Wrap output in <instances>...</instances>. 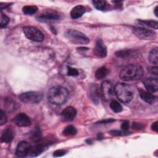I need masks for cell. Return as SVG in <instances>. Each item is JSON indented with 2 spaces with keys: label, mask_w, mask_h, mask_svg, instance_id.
Here are the masks:
<instances>
[{
  "label": "cell",
  "mask_w": 158,
  "mask_h": 158,
  "mask_svg": "<svg viewBox=\"0 0 158 158\" xmlns=\"http://www.w3.org/2000/svg\"><path fill=\"white\" fill-rule=\"evenodd\" d=\"M77 115L76 109L72 107L69 106L65 108L61 112V118L64 122H69L72 120Z\"/></svg>",
  "instance_id": "obj_13"
},
{
  "label": "cell",
  "mask_w": 158,
  "mask_h": 158,
  "mask_svg": "<svg viewBox=\"0 0 158 158\" xmlns=\"http://www.w3.org/2000/svg\"><path fill=\"white\" fill-rule=\"evenodd\" d=\"M30 144L27 141H21L19 143L16 148L15 154L19 157H25L28 155L30 149Z\"/></svg>",
  "instance_id": "obj_11"
},
{
  "label": "cell",
  "mask_w": 158,
  "mask_h": 158,
  "mask_svg": "<svg viewBox=\"0 0 158 158\" xmlns=\"http://www.w3.org/2000/svg\"><path fill=\"white\" fill-rule=\"evenodd\" d=\"M14 138V130L8 127L3 130L1 136V140L2 143H9L11 142Z\"/></svg>",
  "instance_id": "obj_18"
},
{
  "label": "cell",
  "mask_w": 158,
  "mask_h": 158,
  "mask_svg": "<svg viewBox=\"0 0 158 158\" xmlns=\"http://www.w3.org/2000/svg\"><path fill=\"white\" fill-rule=\"evenodd\" d=\"M129 126H130V124H129V121L128 120H124L122 124H121V128L122 130H124V131H128V128H129Z\"/></svg>",
  "instance_id": "obj_34"
},
{
  "label": "cell",
  "mask_w": 158,
  "mask_h": 158,
  "mask_svg": "<svg viewBox=\"0 0 158 158\" xmlns=\"http://www.w3.org/2000/svg\"><path fill=\"white\" fill-rule=\"evenodd\" d=\"M143 83L147 89L148 91L150 93H155L158 89V80L157 78L149 77L144 79Z\"/></svg>",
  "instance_id": "obj_12"
},
{
  "label": "cell",
  "mask_w": 158,
  "mask_h": 158,
  "mask_svg": "<svg viewBox=\"0 0 158 158\" xmlns=\"http://www.w3.org/2000/svg\"><path fill=\"white\" fill-rule=\"evenodd\" d=\"M7 122V117L5 114V112L1 109V120H0V123L1 125H3L5 123Z\"/></svg>",
  "instance_id": "obj_33"
},
{
  "label": "cell",
  "mask_w": 158,
  "mask_h": 158,
  "mask_svg": "<svg viewBox=\"0 0 158 158\" xmlns=\"http://www.w3.org/2000/svg\"><path fill=\"white\" fill-rule=\"evenodd\" d=\"M157 48H155L152 49H151V51H150L149 56H148V59L149 60V62L152 64H155L156 65H157V64H158V57H157V55H158V51H157Z\"/></svg>",
  "instance_id": "obj_22"
},
{
  "label": "cell",
  "mask_w": 158,
  "mask_h": 158,
  "mask_svg": "<svg viewBox=\"0 0 158 158\" xmlns=\"http://www.w3.org/2000/svg\"><path fill=\"white\" fill-rule=\"evenodd\" d=\"M13 121L19 127H28L31 124L30 118L24 113L17 114L14 118Z\"/></svg>",
  "instance_id": "obj_14"
},
{
  "label": "cell",
  "mask_w": 158,
  "mask_h": 158,
  "mask_svg": "<svg viewBox=\"0 0 158 158\" xmlns=\"http://www.w3.org/2000/svg\"><path fill=\"white\" fill-rule=\"evenodd\" d=\"M86 9L83 6L78 5L75 6L70 12V16L73 19H77L81 17L85 12Z\"/></svg>",
  "instance_id": "obj_19"
},
{
  "label": "cell",
  "mask_w": 158,
  "mask_h": 158,
  "mask_svg": "<svg viewBox=\"0 0 158 158\" xmlns=\"http://www.w3.org/2000/svg\"><path fill=\"white\" fill-rule=\"evenodd\" d=\"M132 31L134 35L141 40H153L156 39L157 36V34L155 31L144 27H133Z\"/></svg>",
  "instance_id": "obj_7"
},
{
  "label": "cell",
  "mask_w": 158,
  "mask_h": 158,
  "mask_svg": "<svg viewBox=\"0 0 158 158\" xmlns=\"http://www.w3.org/2000/svg\"><path fill=\"white\" fill-rule=\"evenodd\" d=\"M115 120L112 119V118H107V119H105V120H102L99 121L98 123L99 124H106V123H112L113 122H114Z\"/></svg>",
  "instance_id": "obj_37"
},
{
  "label": "cell",
  "mask_w": 158,
  "mask_h": 158,
  "mask_svg": "<svg viewBox=\"0 0 158 158\" xmlns=\"http://www.w3.org/2000/svg\"><path fill=\"white\" fill-rule=\"evenodd\" d=\"M9 22V18L2 12L1 13V22H0V27L1 28L6 27Z\"/></svg>",
  "instance_id": "obj_29"
},
{
  "label": "cell",
  "mask_w": 158,
  "mask_h": 158,
  "mask_svg": "<svg viewBox=\"0 0 158 158\" xmlns=\"http://www.w3.org/2000/svg\"><path fill=\"white\" fill-rule=\"evenodd\" d=\"M114 89L115 94L121 102L128 103L132 100L134 91L130 85L123 83H117Z\"/></svg>",
  "instance_id": "obj_3"
},
{
  "label": "cell",
  "mask_w": 158,
  "mask_h": 158,
  "mask_svg": "<svg viewBox=\"0 0 158 158\" xmlns=\"http://www.w3.org/2000/svg\"><path fill=\"white\" fill-rule=\"evenodd\" d=\"M151 128L153 131H155L156 132L157 131V122L152 123V124L151 125Z\"/></svg>",
  "instance_id": "obj_38"
},
{
  "label": "cell",
  "mask_w": 158,
  "mask_h": 158,
  "mask_svg": "<svg viewBox=\"0 0 158 158\" xmlns=\"http://www.w3.org/2000/svg\"><path fill=\"white\" fill-rule=\"evenodd\" d=\"M108 74V69L103 66L96 70L95 72V77L98 80H101L104 78Z\"/></svg>",
  "instance_id": "obj_23"
},
{
  "label": "cell",
  "mask_w": 158,
  "mask_h": 158,
  "mask_svg": "<svg viewBox=\"0 0 158 158\" xmlns=\"http://www.w3.org/2000/svg\"><path fill=\"white\" fill-rule=\"evenodd\" d=\"M62 19L59 12L53 10H48L43 12L36 17V19L41 22H56Z\"/></svg>",
  "instance_id": "obj_8"
},
{
  "label": "cell",
  "mask_w": 158,
  "mask_h": 158,
  "mask_svg": "<svg viewBox=\"0 0 158 158\" xmlns=\"http://www.w3.org/2000/svg\"><path fill=\"white\" fill-rule=\"evenodd\" d=\"M136 52L135 50L132 49H122L117 51L115 53V55L118 57L122 59H126L133 57V56L136 55Z\"/></svg>",
  "instance_id": "obj_20"
},
{
  "label": "cell",
  "mask_w": 158,
  "mask_h": 158,
  "mask_svg": "<svg viewBox=\"0 0 158 158\" xmlns=\"http://www.w3.org/2000/svg\"><path fill=\"white\" fill-rule=\"evenodd\" d=\"M101 95L100 89L98 85L91 84L89 88V96L90 99L94 103L98 104L99 102V97Z\"/></svg>",
  "instance_id": "obj_16"
},
{
  "label": "cell",
  "mask_w": 158,
  "mask_h": 158,
  "mask_svg": "<svg viewBox=\"0 0 158 158\" xmlns=\"http://www.w3.org/2000/svg\"><path fill=\"white\" fill-rule=\"evenodd\" d=\"M93 52L94 54L98 57L104 58L106 57L107 54V47L101 39L99 38L96 40Z\"/></svg>",
  "instance_id": "obj_10"
},
{
  "label": "cell",
  "mask_w": 158,
  "mask_h": 158,
  "mask_svg": "<svg viewBox=\"0 0 158 158\" xmlns=\"http://www.w3.org/2000/svg\"><path fill=\"white\" fill-rule=\"evenodd\" d=\"M110 133L115 136H125V135H128L129 134V133L127 131L117 130H113L110 131Z\"/></svg>",
  "instance_id": "obj_30"
},
{
  "label": "cell",
  "mask_w": 158,
  "mask_h": 158,
  "mask_svg": "<svg viewBox=\"0 0 158 158\" xmlns=\"http://www.w3.org/2000/svg\"><path fill=\"white\" fill-rule=\"evenodd\" d=\"M67 75L69 76L77 77L78 75V71L75 68L68 66L67 67Z\"/></svg>",
  "instance_id": "obj_31"
},
{
  "label": "cell",
  "mask_w": 158,
  "mask_h": 158,
  "mask_svg": "<svg viewBox=\"0 0 158 158\" xmlns=\"http://www.w3.org/2000/svg\"><path fill=\"white\" fill-rule=\"evenodd\" d=\"M148 70L149 71V72L152 74H154L155 75H157L158 74V70H157V67L156 66H152L150 67L148 69Z\"/></svg>",
  "instance_id": "obj_35"
},
{
  "label": "cell",
  "mask_w": 158,
  "mask_h": 158,
  "mask_svg": "<svg viewBox=\"0 0 158 158\" xmlns=\"http://www.w3.org/2000/svg\"><path fill=\"white\" fill-rule=\"evenodd\" d=\"M41 135H42L41 131L40 129V128H38V127L34 128L30 133V139L35 141H39L40 139V138H41Z\"/></svg>",
  "instance_id": "obj_24"
},
{
  "label": "cell",
  "mask_w": 158,
  "mask_h": 158,
  "mask_svg": "<svg viewBox=\"0 0 158 158\" xmlns=\"http://www.w3.org/2000/svg\"><path fill=\"white\" fill-rule=\"evenodd\" d=\"M19 97L20 100L24 103L34 104L41 101L43 94L39 91H27L21 93Z\"/></svg>",
  "instance_id": "obj_5"
},
{
  "label": "cell",
  "mask_w": 158,
  "mask_h": 158,
  "mask_svg": "<svg viewBox=\"0 0 158 158\" xmlns=\"http://www.w3.org/2000/svg\"><path fill=\"white\" fill-rule=\"evenodd\" d=\"M143 67L137 64H130L122 69L120 72V78L124 81L138 80L143 76Z\"/></svg>",
  "instance_id": "obj_2"
},
{
  "label": "cell",
  "mask_w": 158,
  "mask_h": 158,
  "mask_svg": "<svg viewBox=\"0 0 158 158\" xmlns=\"http://www.w3.org/2000/svg\"><path fill=\"white\" fill-rule=\"evenodd\" d=\"M110 107L112 111H114L115 113H119L122 111L123 108L122 105L115 100H112L110 102Z\"/></svg>",
  "instance_id": "obj_26"
},
{
  "label": "cell",
  "mask_w": 158,
  "mask_h": 158,
  "mask_svg": "<svg viewBox=\"0 0 158 158\" xmlns=\"http://www.w3.org/2000/svg\"><path fill=\"white\" fill-rule=\"evenodd\" d=\"M139 96L141 97V98L145 101L146 102L152 104L154 102H155L157 100V98L154 96L153 94H152L151 93L148 91H145L143 90L142 89H139Z\"/></svg>",
  "instance_id": "obj_17"
},
{
  "label": "cell",
  "mask_w": 158,
  "mask_h": 158,
  "mask_svg": "<svg viewBox=\"0 0 158 158\" xmlns=\"http://www.w3.org/2000/svg\"><path fill=\"white\" fill-rule=\"evenodd\" d=\"M103 138V135L102 133H99L98 135V139H102Z\"/></svg>",
  "instance_id": "obj_40"
},
{
  "label": "cell",
  "mask_w": 158,
  "mask_h": 158,
  "mask_svg": "<svg viewBox=\"0 0 158 158\" xmlns=\"http://www.w3.org/2000/svg\"><path fill=\"white\" fill-rule=\"evenodd\" d=\"M23 31L27 38L33 41L41 42L44 40L43 34L36 27L32 26H25L23 28Z\"/></svg>",
  "instance_id": "obj_6"
},
{
  "label": "cell",
  "mask_w": 158,
  "mask_h": 158,
  "mask_svg": "<svg viewBox=\"0 0 158 158\" xmlns=\"http://www.w3.org/2000/svg\"><path fill=\"white\" fill-rule=\"evenodd\" d=\"M48 148V146L44 143H37L35 145L31 146L28 156L31 157H37L40 155L42 152L46 151Z\"/></svg>",
  "instance_id": "obj_15"
},
{
  "label": "cell",
  "mask_w": 158,
  "mask_h": 158,
  "mask_svg": "<svg viewBox=\"0 0 158 158\" xmlns=\"http://www.w3.org/2000/svg\"><path fill=\"white\" fill-rule=\"evenodd\" d=\"M65 36L69 40L77 44H85L89 42V39L84 33L77 30H68L65 33Z\"/></svg>",
  "instance_id": "obj_4"
},
{
  "label": "cell",
  "mask_w": 158,
  "mask_h": 158,
  "mask_svg": "<svg viewBox=\"0 0 158 158\" xmlns=\"http://www.w3.org/2000/svg\"><path fill=\"white\" fill-rule=\"evenodd\" d=\"M144 126L143 125V124H142L141 123H138V122L133 123V128L135 129L142 130L144 128Z\"/></svg>",
  "instance_id": "obj_36"
},
{
  "label": "cell",
  "mask_w": 158,
  "mask_h": 158,
  "mask_svg": "<svg viewBox=\"0 0 158 158\" xmlns=\"http://www.w3.org/2000/svg\"><path fill=\"white\" fill-rule=\"evenodd\" d=\"M157 9H158V6H156V7H155V9H154V14H155V15H156V17H157V16H158V14H157Z\"/></svg>",
  "instance_id": "obj_39"
},
{
  "label": "cell",
  "mask_w": 158,
  "mask_h": 158,
  "mask_svg": "<svg viewBox=\"0 0 158 158\" xmlns=\"http://www.w3.org/2000/svg\"><path fill=\"white\" fill-rule=\"evenodd\" d=\"M38 7L36 6H25L22 8V12L27 15H32L36 12Z\"/></svg>",
  "instance_id": "obj_27"
},
{
  "label": "cell",
  "mask_w": 158,
  "mask_h": 158,
  "mask_svg": "<svg viewBox=\"0 0 158 158\" xmlns=\"http://www.w3.org/2000/svg\"><path fill=\"white\" fill-rule=\"evenodd\" d=\"M77 131L75 127L73 125H68L64 128L62 131V135L65 136H71L76 135Z\"/></svg>",
  "instance_id": "obj_25"
},
{
  "label": "cell",
  "mask_w": 158,
  "mask_h": 158,
  "mask_svg": "<svg viewBox=\"0 0 158 158\" xmlns=\"http://www.w3.org/2000/svg\"><path fill=\"white\" fill-rule=\"evenodd\" d=\"M67 151L64 149H57L53 153V156L54 157H61L66 154Z\"/></svg>",
  "instance_id": "obj_32"
},
{
  "label": "cell",
  "mask_w": 158,
  "mask_h": 158,
  "mask_svg": "<svg viewBox=\"0 0 158 158\" xmlns=\"http://www.w3.org/2000/svg\"><path fill=\"white\" fill-rule=\"evenodd\" d=\"M69 97V91L62 86L56 85L50 88L48 91V99L52 104L60 106L64 104Z\"/></svg>",
  "instance_id": "obj_1"
},
{
  "label": "cell",
  "mask_w": 158,
  "mask_h": 158,
  "mask_svg": "<svg viewBox=\"0 0 158 158\" xmlns=\"http://www.w3.org/2000/svg\"><path fill=\"white\" fill-rule=\"evenodd\" d=\"M96 9L99 10H104L107 6V3L106 1H93L92 2Z\"/></svg>",
  "instance_id": "obj_28"
},
{
  "label": "cell",
  "mask_w": 158,
  "mask_h": 158,
  "mask_svg": "<svg viewBox=\"0 0 158 158\" xmlns=\"http://www.w3.org/2000/svg\"><path fill=\"white\" fill-rule=\"evenodd\" d=\"M101 96L105 101L111 100L114 96V89L112 83L110 81H104L100 88Z\"/></svg>",
  "instance_id": "obj_9"
},
{
  "label": "cell",
  "mask_w": 158,
  "mask_h": 158,
  "mask_svg": "<svg viewBox=\"0 0 158 158\" xmlns=\"http://www.w3.org/2000/svg\"><path fill=\"white\" fill-rule=\"evenodd\" d=\"M136 22L142 27H150V28H152L154 29H157V26H158V23L157 21L156 20H141V19H138L137 20Z\"/></svg>",
  "instance_id": "obj_21"
}]
</instances>
